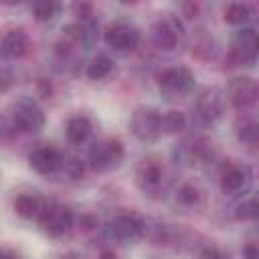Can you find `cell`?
<instances>
[{
  "label": "cell",
  "instance_id": "9a60e30c",
  "mask_svg": "<svg viewBox=\"0 0 259 259\" xmlns=\"http://www.w3.org/2000/svg\"><path fill=\"white\" fill-rule=\"evenodd\" d=\"M45 208L47 206L42 204V200L34 194H18L14 200V210L22 219H40Z\"/></svg>",
  "mask_w": 259,
  "mask_h": 259
},
{
  "label": "cell",
  "instance_id": "9c48e42d",
  "mask_svg": "<svg viewBox=\"0 0 259 259\" xmlns=\"http://www.w3.org/2000/svg\"><path fill=\"white\" fill-rule=\"evenodd\" d=\"M227 97L237 109L249 107L259 97V83L251 77H235L227 87Z\"/></svg>",
  "mask_w": 259,
  "mask_h": 259
},
{
  "label": "cell",
  "instance_id": "7c38bea8",
  "mask_svg": "<svg viewBox=\"0 0 259 259\" xmlns=\"http://www.w3.org/2000/svg\"><path fill=\"white\" fill-rule=\"evenodd\" d=\"M28 164L34 172L38 174H53L61 164V154L55 150V148H49V146H42V148H36L30 152L28 156Z\"/></svg>",
  "mask_w": 259,
  "mask_h": 259
},
{
  "label": "cell",
  "instance_id": "7402d4cb",
  "mask_svg": "<svg viewBox=\"0 0 259 259\" xmlns=\"http://www.w3.org/2000/svg\"><path fill=\"white\" fill-rule=\"evenodd\" d=\"M59 12V4L53 2V0H38L32 4V14L38 22H45V20H51L55 18V14Z\"/></svg>",
  "mask_w": 259,
  "mask_h": 259
},
{
  "label": "cell",
  "instance_id": "8fae6325",
  "mask_svg": "<svg viewBox=\"0 0 259 259\" xmlns=\"http://www.w3.org/2000/svg\"><path fill=\"white\" fill-rule=\"evenodd\" d=\"M111 235L121 243H136L144 237V223L134 214H119L109 225Z\"/></svg>",
  "mask_w": 259,
  "mask_h": 259
},
{
  "label": "cell",
  "instance_id": "52a82bcc",
  "mask_svg": "<svg viewBox=\"0 0 259 259\" xmlns=\"http://www.w3.org/2000/svg\"><path fill=\"white\" fill-rule=\"evenodd\" d=\"M105 42L115 53H130L140 42V30L130 22H115L107 28Z\"/></svg>",
  "mask_w": 259,
  "mask_h": 259
},
{
  "label": "cell",
  "instance_id": "6da1fadb",
  "mask_svg": "<svg viewBox=\"0 0 259 259\" xmlns=\"http://www.w3.org/2000/svg\"><path fill=\"white\" fill-rule=\"evenodd\" d=\"M123 158V144L117 138L99 140L89 148V164L97 172L115 168Z\"/></svg>",
  "mask_w": 259,
  "mask_h": 259
},
{
  "label": "cell",
  "instance_id": "5bb4252c",
  "mask_svg": "<svg viewBox=\"0 0 259 259\" xmlns=\"http://www.w3.org/2000/svg\"><path fill=\"white\" fill-rule=\"evenodd\" d=\"M28 49H30V40H28V34L22 28H12L2 38V53H4V57L20 59V57H24L28 53Z\"/></svg>",
  "mask_w": 259,
  "mask_h": 259
},
{
  "label": "cell",
  "instance_id": "f546056e",
  "mask_svg": "<svg viewBox=\"0 0 259 259\" xmlns=\"http://www.w3.org/2000/svg\"><path fill=\"white\" fill-rule=\"evenodd\" d=\"M95 225H97V221H95V219H93L91 214H83V217H81V227H83L85 231H89V229H93Z\"/></svg>",
  "mask_w": 259,
  "mask_h": 259
},
{
  "label": "cell",
  "instance_id": "3957f363",
  "mask_svg": "<svg viewBox=\"0 0 259 259\" xmlns=\"http://www.w3.org/2000/svg\"><path fill=\"white\" fill-rule=\"evenodd\" d=\"M132 132L140 142H156L162 134V115L152 107H138L132 113Z\"/></svg>",
  "mask_w": 259,
  "mask_h": 259
},
{
  "label": "cell",
  "instance_id": "7a4b0ae2",
  "mask_svg": "<svg viewBox=\"0 0 259 259\" xmlns=\"http://www.w3.org/2000/svg\"><path fill=\"white\" fill-rule=\"evenodd\" d=\"M192 83L194 77L186 67H170L158 75V87L170 99H178L186 95L192 89Z\"/></svg>",
  "mask_w": 259,
  "mask_h": 259
},
{
  "label": "cell",
  "instance_id": "1f68e13d",
  "mask_svg": "<svg viewBox=\"0 0 259 259\" xmlns=\"http://www.w3.org/2000/svg\"><path fill=\"white\" fill-rule=\"evenodd\" d=\"M101 259H117V257H115V253H113V251L105 249V251H101Z\"/></svg>",
  "mask_w": 259,
  "mask_h": 259
},
{
  "label": "cell",
  "instance_id": "8992f818",
  "mask_svg": "<svg viewBox=\"0 0 259 259\" xmlns=\"http://www.w3.org/2000/svg\"><path fill=\"white\" fill-rule=\"evenodd\" d=\"M223 109H225V97H223V91L217 87L204 89L194 103V115L200 123L217 121L221 117Z\"/></svg>",
  "mask_w": 259,
  "mask_h": 259
},
{
  "label": "cell",
  "instance_id": "2e32d148",
  "mask_svg": "<svg viewBox=\"0 0 259 259\" xmlns=\"http://www.w3.org/2000/svg\"><path fill=\"white\" fill-rule=\"evenodd\" d=\"M67 140L71 144H81L89 138L91 134V121L85 117V115H75L67 121Z\"/></svg>",
  "mask_w": 259,
  "mask_h": 259
},
{
  "label": "cell",
  "instance_id": "277c9868",
  "mask_svg": "<svg viewBox=\"0 0 259 259\" xmlns=\"http://www.w3.org/2000/svg\"><path fill=\"white\" fill-rule=\"evenodd\" d=\"M12 123L20 132H38L45 125V113L36 105L34 99L22 97L14 103L12 109Z\"/></svg>",
  "mask_w": 259,
  "mask_h": 259
},
{
  "label": "cell",
  "instance_id": "4fadbf2b",
  "mask_svg": "<svg viewBox=\"0 0 259 259\" xmlns=\"http://www.w3.org/2000/svg\"><path fill=\"white\" fill-rule=\"evenodd\" d=\"M251 184V172L245 166H229L221 176V188L227 194H241Z\"/></svg>",
  "mask_w": 259,
  "mask_h": 259
},
{
  "label": "cell",
  "instance_id": "4316f807",
  "mask_svg": "<svg viewBox=\"0 0 259 259\" xmlns=\"http://www.w3.org/2000/svg\"><path fill=\"white\" fill-rule=\"evenodd\" d=\"M241 255H243V259H259V245H255V243H247V245L243 247Z\"/></svg>",
  "mask_w": 259,
  "mask_h": 259
},
{
  "label": "cell",
  "instance_id": "e0dca14e",
  "mask_svg": "<svg viewBox=\"0 0 259 259\" xmlns=\"http://www.w3.org/2000/svg\"><path fill=\"white\" fill-rule=\"evenodd\" d=\"M113 69V63L107 55H97L91 59V63L87 65V77L93 79V81H101L105 79Z\"/></svg>",
  "mask_w": 259,
  "mask_h": 259
},
{
  "label": "cell",
  "instance_id": "5b68a950",
  "mask_svg": "<svg viewBox=\"0 0 259 259\" xmlns=\"http://www.w3.org/2000/svg\"><path fill=\"white\" fill-rule=\"evenodd\" d=\"M38 221H40L45 233H49L51 237H63L65 233L71 231V227L75 223V217H73V210L69 206L53 204V206H47L42 210Z\"/></svg>",
  "mask_w": 259,
  "mask_h": 259
},
{
  "label": "cell",
  "instance_id": "d6a6232c",
  "mask_svg": "<svg viewBox=\"0 0 259 259\" xmlns=\"http://www.w3.org/2000/svg\"><path fill=\"white\" fill-rule=\"evenodd\" d=\"M2 259H18V257H16L12 251H8V249H6V251L2 253Z\"/></svg>",
  "mask_w": 259,
  "mask_h": 259
},
{
  "label": "cell",
  "instance_id": "ac0fdd59",
  "mask_svg": "<svg viewBox=\"0 0 259 259\" xmlns=\"http://www.w3.org/2000/svg\"><path fill=\"white\" fill-rule=\"evenodd\" d=\"M235 219L237 221H257L259 219V194L239 202L235 208Z\"/></svg>",
  "mask_w": 259,
  "mask_h": 259
},
{
  "label": "cell",
  "instance_id": "4dcf8cb0",
  "mask_svg": "<svg viewBox=\"0 0 259 259\" xmlns=\"http://www.w3.org/2000/svg\"><path fill=\"white\" fill-rule=\"evenodd\" d=\"M8 85H10V77H8V71L4 69V71H2V91H6Z\"/></svg>",
  "mask_w": 259,
  "mask_h": 259
},
{
  "label": "cell",
  "instance_id": "484cf974",
  "mask_svg": "<svg viewBox=\"0 0 259 259\" xmlns=\"http://www.w3.org/2000/svg\"><path fill=\"white\" fill-rule=\"evenodd\" d=\"M36 93H38L42 99H49V97L53 95V85H51L49 81L40 79V81H36Z\"/></svg>",
  "mask_w": 259,
  "mask_h": 259
},
{
  "label": "cell",
  "instance_id": "d4e9b609",
  "mask_svg": "<svg viewBox=\"0 0 259 259\" xmlns=\"http://www.w3.org/2000/svg\"><path fill=\"white\" fill-rule=\"evenodd\" d=\"M65 172L73 178V180H79L83 176V164L77 160V158H69L65 160Z\"/></svg>",
  "mask_w": 259,
  "mask_h": 259
},
{
  "label": "cell",
  "instance_id": "83f0119b",
  "mask_svg": "<svg viewBox=\"0 0 259 259\" xmlns=\"http://www.w3.org/2000/svg\"><path fill=\"white\" fill-rule=\"evenodd\" d=\"M200 259H223V255H221V251L217 247L208 245V247H204L200 251Z\"/></svg>",
  "mask_w": 259,
  "mask_h": 259
},
{
  "label": "cell",
  "instance_id": "ba28073f",
  "mask_svg": "<svg viewBox=\"0 0 259 259\" xmlns=\"http://www.w3.org/2000/svg\"><path fill=\"white\" fill-rule=\"evenodd\" d=\"M259 55V34L251 28H243L235 32L231 40V59L239 65H247L255 61Z\"/></svg>",
  "mask_w": 259,
  "mask_h": 259
},
{
  "label": "cell",
  "instance_id": "cb8c5ba5",
  "mask_svg": "<svg viewBox=\"0 0 259 259\" xmlns=\"http://www.w3.org/2000/svg\"><path fill=\"white\" fill-rule=\"evenodd\" d=\"M198 198H200V194H198V188H196L194 184H188V182H186V184H180L178 190H176V200H178L180 204H184V206L196 204Z\"/></svg>",
  "mask_w": 259,
  "mask_h": 259
},
{
  "label": "cell",
  "instance_id": "30bf717a",
  "mask_svg": "<svg viewBox=\"0 0 259 259\" xmlns=\"http://www.w3.org/2000/svg\"><path fill=\"white\" fill-rule=\"evenodd\" d=\"M178 36H180V22L172 16L160 18L152 26V42L160 51H172L178 45Z\"/></svg>",
  "mask_w": 259,
  "mask_h": 259
},
{
  "label": "cell",
  "instance_id": "ffe728a7",
  "mask_svg": "<svg viewBox=\"0 0 259 259\" xmlns=\"http://www.w3.org/2000/svg\"><path fill=\"white\" fill-rule=\"evenodd\" d=\"M186 130V117L184 113L172 109V111H166L162 115V132L166 134H180Z\"/></svg>",
  "mask_w": 259,
  "mask_h": 259
},
{
  "label": "cell",
  "instance_id": "44dd1931",
  "mask_svg": "<svg viewBox=\"0 0 259 259\" xmlns=\"http://www.w3.org/2000/svg\"><path fill=\"white\" fill-rule=\"evenodd\" d=\"M227 24H243L249 18V6L243 2H231L223 14Z\"/></svg>",
  "mask_w": 259,
  "mask_h": 259
},
{
  "label": "cell",
  "instance_id": "f1b7e54d",
  "mask_svg": "<svg viewBox=\"0 0 259 259\" xmlns=\"http://www.w3.org/2000/svg\"><path fill=\"white\" fill-rule=\"evenodd\" d=\"M73 10L77 12V16H81V18L85 20V18H89V16H91L93 6H91V4H75V6H73Z\"/></svg>",
  "mask_w": 259,
  "mask_h": 259
},
{
  "label": "cell",
  "instance_id": "d6986e66",
  "mask_svg": "<svg viewBox=\"0 0 259 259\" xmlns=\"http://www.w3.org/2000/svg\"><path fill=\"white\" fill-rule=\"evenodd\" d=\"M237 136L241 142L249 146H259V119H245L237 127Z\"/></svg>",
  "mask_w": 259,
  "mask_h": 259
},
{
  "label": "cell",
  "instance_id": "603a6c76",
  "mask_svg": "<svg viewBox=\"0 0 259 259\" xmlns=\"http://www.w3.org/2000/svg\"><path fill=\"white\" fill-rule=\"evenodd\" d=\"M140 178L146 186H158L162 182V168L156 164V162H146L142 166V172H140Z\"/></svg>",
  "mask_w": 259,
  "mask_h": 259
}]
</instances>
